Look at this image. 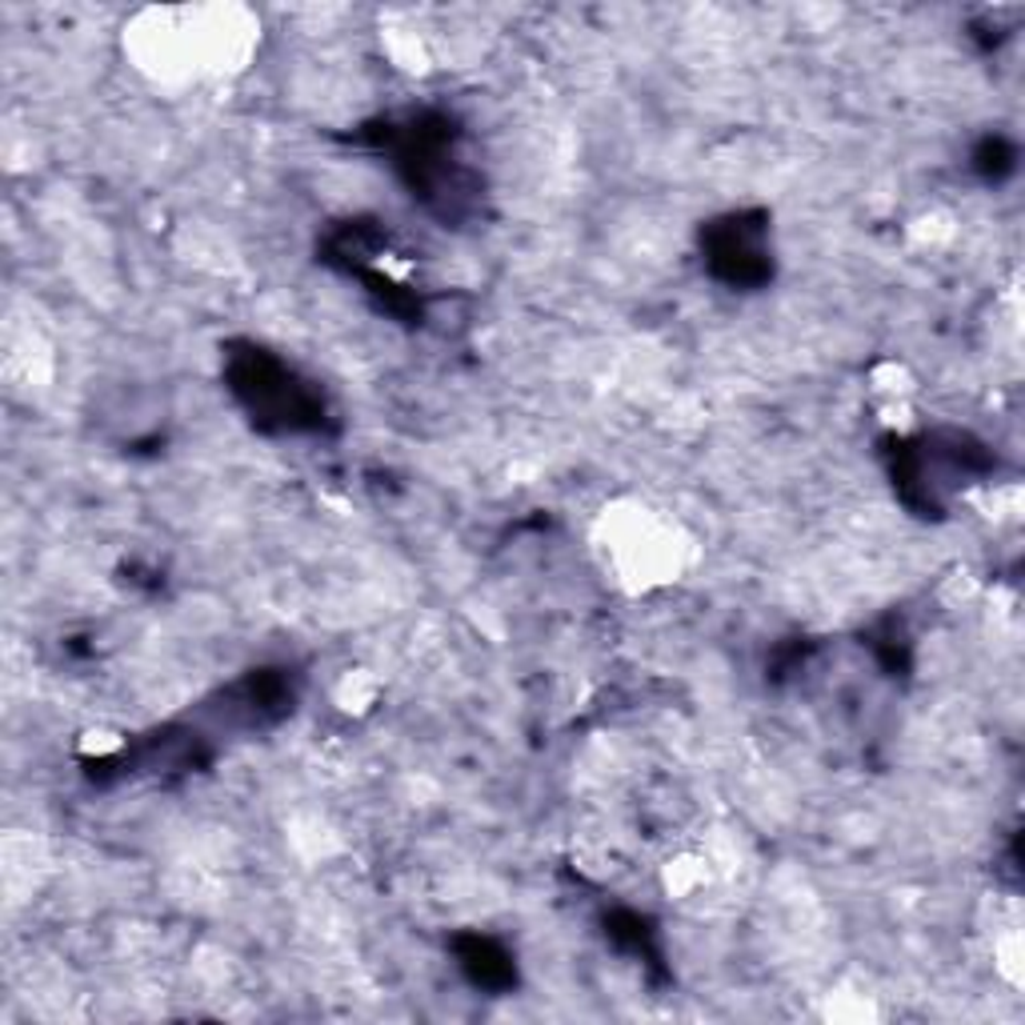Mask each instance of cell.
I'll return each mask as SVG.
<instances>
[{
  "mask_svg": "<svg viewBox=\"0 0 1025 1025\" xmlns=\"http://www.w3.org/2000/svg\"><path fill=\"white\" fill-rule=\"evenodd\" d=\"M465 970H469L482 985H505L512 977L509 957L489 942H473V950L465 953Z\"/></svg>",
  "mask_w": 1025,
  "mask_h": 1025,
  "instance_id": "1",
  "label": "cell"
}]
</instances>
